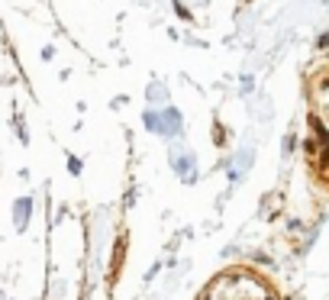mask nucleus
<instances>
[{
  "label": "nucleus",
  "mask_w": 329,
  "mask_h": 300,
  "mask_svg": "<svg viewBox=\"0 0 329 300\" xmlns=\"http://www.w3.org/2000/svg\"><path fill=\"white\" fill-rule=\"evenodd\" d=\"M197 300H281L278 287L255 268H226L200 290Z\"/></svg>",
  "instance_id": "nucleus-1"
},
{
  "label": "nucleus",
  "mask_w": 329,
  "mask_h": 300,
  "mask_svg": "<svg viewBox=\"0 0 329 300\" xmlns=\"http://www.w3.org/2000/svg\"><path fill=\"white\" fill-rule=\"evenodd\" d=\"M310 107H313V113H310V120H313L316 132L323 136V145H326V158H329V71L319 74L313 87H310Z\"/></svg>",
  "instance_id": "nucleus-2"
}]
</instances>
